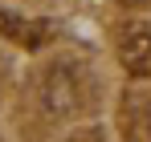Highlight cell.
Segmentation results:
<instances>
[{"mask_svg":"<svg viewBox=\"0 0 151 142\" xmlns=\"http://www.w3.org/2000/svg\"><path fill=\"white\" fill-rule=\"evenodd\" d=\"M123 130L131 142H151V94H131L123 106Z\"/></svg>","mask_w":151,"mask_h":142,"instance_id":"obj_3","label":"cell"},{"mask_svg":"<svg viewBox=\"0 0 151 142\" xmlns=\"http://www.w3.org/2000/svg\"><path fill=\"white\" fill-rule=\"evenodd\" d=\"M86 106V73L74 61H53L37 77V110L45 122H70Z\"/></svg>","mask_w":151,"mask_h":142,"instance_id":"obj_1","label":"cell"},{"mask_svg":"<svg viewBox=\"0 0 151 142\" xmlns=\"http://www.w3.org/2000/svg\"><path fill=\"white\" fill-rule=\"evenodd\" d=\"M119 57L131 73H151V21H131L123 28Z\"/></svg>","mask_w":151,"mask_h":142,"instance_id":"obj_2","label":"cell"}]
</instances>
